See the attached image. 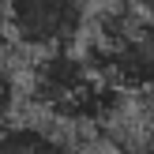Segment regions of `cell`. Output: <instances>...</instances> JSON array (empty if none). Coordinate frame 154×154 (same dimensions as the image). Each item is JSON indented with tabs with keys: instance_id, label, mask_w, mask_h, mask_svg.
Returning <instances> with one entry per match:
<instances>
[{
	"instance_id": "cell-1",
	"label": "cell",
	"mask_w": 154,
	"mask_h": 154,
	"mask_svg": "<svg viewBox=\"0 0 154 154\" xmlns=\"http://www.w3.org/2000/svg\"><path fill=\"white\" fill-rule=\"evenodd\" d=\"M26 94L38 113L68 128H109L124 98L75 49L38 53L26 75Z\"/></svg>"
},
{
	"instance_id": "cell-3",
	"label": "cell",
	"mask_w": 154,
	"mask_h": 154,
	"mask_svg": "<svg viewBox=\"0 0 154 154\" xmlns=\"http://www.w3.org/2000/svg\"><path fill=\"white\" fill-rule=\"evenodd\" d=\"M87 26L83 0H4V30L26 53L75 49Z\"/></svg>"
},
{
	"instance_id": "cell-4",
	"label": "cell",
	"mask_w": 154,
	"mask_h": 154,
	"mask_svg": "<svg viewBox=\"0 0 154 154\" xmlns=\"http://www.w3.org/2000/svg\"><path fill=\"white\" fill-rule=\"evenodd\" d=\"M0 154H68V147L38 124H0Z\"/></svg>"
},
{
	"instance_id": "cell-5",
	"label": "cell",
	"mask_w": 154,
	"mask_h": 154,
	"mask_svg": "<svg viewBox=\"0 0 154 154\" xmlns=\"http://www.w3.org/2000/svg\"><path fill=\"white\" fill-rule=\"evenodd\" d=\"M11 109V79H8V72L0 68V117Z\"/></svg>"
},
{
	"instance_id": "cell-6",
	"label": "cell",
	"mask_w": 154,
	"mask_h": 154,
	"mask_svg": "<svg viewBox=\"0 0 154 154\" xmlns=\"http://www.w3.org/2000/svg\"><path fill=\"white\" fill-rule=\"evenodd\" d=\"M135 154H154V117L147 120V128H143V135H139V150Z\"/></svg>"
},
{
	"instance_id": "cell-2",
	"label": "cell",
	"mask_w": 154,
	"mask_h": 154,
	"mask_svg": "<svg viewBox=\"0 0 154 154\" xmlns=\"http://www.w3.org/2000/svg\"><path fill=\"white\" fill-rule=\"evenodd\" d=\"M83 57L120 94L154 98V0H113L94 19Z\"/></svg>"
}]
</instances>
